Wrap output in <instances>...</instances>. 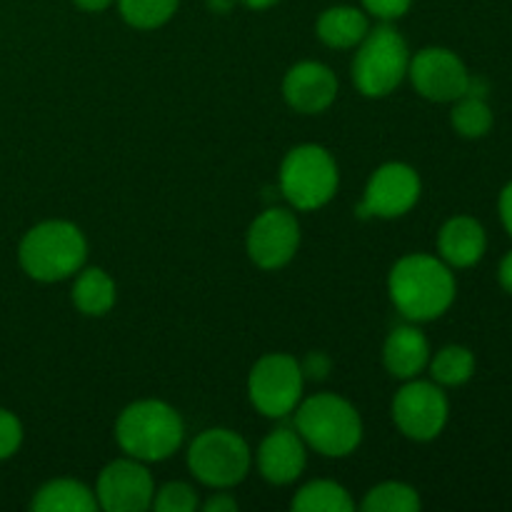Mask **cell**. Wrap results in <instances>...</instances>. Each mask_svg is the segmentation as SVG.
<instances>
[{
  "label": "cell",
  "mask_w": 512,
  "mask_h": 512,
  "mask_svg": "<svg viewBox=\"0 0 512 512\" xmlns=\"http://www.w3.org/2000/svg\"><path fill=\"white\" fill-rule=\"evenodd\" d=\"M390 300L408 320H435L453 305L455 278L450 265L433 255H405L388 278Z\"/></svg>",
  "instance_id": "obj_1"
},
{
  "label": "cell",
  "mask_w": 512,
  "mask_h": 512,
  "mask_svg": "<svg viewBox=\"0 0 512 512\" xmlns=\"http://www.w3.org/2000/svg\"><path fill=\"white\" fill-rule=\"evenodd\" d=\"M183 420L163 400H138L115 423L118 445L140 463L170 458L183 443Z\"/></svg>",
  "instance_id": "obj_2"
},
{
  "label": "cell",
  "mask_w": 512,
  "mask_h": 512,
  "mask_svg": "<svg viewBox=\"0 0 512 512\" xmlns=\"http://www.w3.org/2000/svg\"><path fill=\"white\" fill-rule=\"evenodd\" d=\"M295 430L305 445L328 458H345L363 440V420L358 410L333 393H320L305 403H298Z\"/></svg>",
  "instance_id": "obj_3"
},
{
  "label": "cell",
  "mask_w": 512,
  "mask_h": 512,
  "mask_svg": "<svg viewBox=\"0 0 512 512\" xmlns=\"http://www.w3.org/2000/svg\"><path fill=\"white\" fill-rule=\"evenodd\" d=\"M88 255L83 233L68 220H48L28 230L20 243V265L30 278L55 283L78 273Z\"/></svg>",
  "instance_id": "obj_4"
},
{
  "label": "cell",
  "mask_w": 512,
  "mask_h": 512,
  "mask_svg": "<svg viewBox=\"0 0 512 512\" xmlns=\"http://www.w3.org/2000/svg\"><path fill=\"white\" fill-rule=\"evenodd\" d=\"M360 50L353 60L355 88L368 98H383L393 93L408 75L410 55L403 35L390 25L368 30L360 40Z\"/></svg>",
  "instance_id": "obj_5"
},
{
  "label": "cell",
  "mask_w": 512,
  "mask_h": 512,
  "mask_svg": "<svg viewBox=\"0 0 512 512\" xmlns=\"http://www.w3.org/2000/svg\"><path fill=\"white\" fill-rule=\"evenodd\" d=\"M280 190L298 210L323 208L338 190V165L320 145H298L285 155Z\"/></svg>",
  "instance_id": "obj_6"
},
{
  "label": "cell",
  "mask_w": 512,
  "mask_h": 512,
  "mask_svg": "<svg viewBox=\"0 0 512 512\" xmlns=\"http://www.w3.org/2000/svg\"><path fill=\"white\" fill-rule=\"evenodd\" d=\"M188 465L200 483L210 488H233L248 475L250 448L233 430H205L190 445Z\"/></svg>",
  "instance_id": "obj_7"
},
{
  "label": "cell",
  "mask_w": 512,
  "mask_h": 512,
  "mask_svg": "<svg viewBox=\"0 0 512 512\" xmlns=\"http://www.w3.org/2000/svg\"><path fill=\"white\" fill-rule=\"evenodd\" d=\"M303 380V368L295 358L283 353L263 355L250 370V403L265 418H285L303 398Z\"/></svg>",
  "instance_id": "obj_8"
},
{
  "label": "cell",
  "mask_w": 512,
  "mask_h": 512,
  "mask_svg": "<svg viewBox=\"0 0 512 512\" xmlns=\"http://www.w3.org/2000/svg\"><path fill=\"white\" fill-rule=\"evenodd\" d=\"M450 405L443 390L425 380L410 378L393 400V420L400 433L410 440L428 443L443 433Z\"/></svg>",
  "instance_id": "obj_9"
},
{
  "label": "cell",
  "mask_w": 512,
  "mask_h": 512,
  "mask_svg": "<svg viewBox=\"0 0 512 512\" xmlns=\"http://www.w3.org/2000/svg\"><path fill=\"white\" fill-rule=\"evenodd\" d=\"M408 75L415 90L435 103H455L468 90L470 73L448 48H425L410 60Z\"/></svg>",
  "instance_id": "obj_10"
},
{
  "label": "cell",
  "mask_w": 512,
  "mask_h": 512,
  "mask_svg": "<svg viewBox=\"0 0 512 512\" xmlns=\"http://www.w3.org/2000/svg\"><path fill=\"white\" fill-rule=\"evenodd\" d=\"M300 245V223L290 210L270 208L248 230V255L265 270H278L293 260Z\"/></svg>",
  "instance_id": "obj_11"
},
{
  "label": "cell",
  "mask_w": 512,
  "mask_h": 512,
  "mask_svg": "<svg viewBox=\"0 0 512 512\" xmlns=\"http://www.w3.org/2000/svg\"><path fill=\"white\" fill-rule=\"evenodd\" d=\"M420 198V175L405 163H388L373 173L360 205L363 218H400Z\"/></svg>",
  "instance_id": "obj_12"
},
{
  "label": "cell",
  "mask_w": 512,
  "mask_h": 512,
  "mask_svg": "<svg viewBox=\"0 0 512 512\" xmlns=\"http://www.w3.org/2000/svg\"><path fill=\"white\" fill-rule=\"evenodd\" d=\"M155 488L140 460H115L100 473L95 500L108 512H143L153 505Z\"/></svg>",
  "instance_id": "obj_13"
},
{
  "label": "cell",
  "mask_w": 512,
  "mask_h": 512,
  "mask_svg": "<svg viewBox=\"0 0 512 512\" xmlns=\"http://www.w3.org/2000/svg\"><path fill=\"white\" fill-rule=\"evenodd\" d=\"M283 95L298 113H323L338 95V78L333 70L315 60L293 65L283 80Z\"/></svg>",
  "instance_id": "obj_14"
},
{
  "label": "cell",
  "mask_w": 512,
  "mask_h": 512,
  "mask_svg": "<svg viewBox=\"0 0 512 512\" xmlns=\"http://www.w3.org/2000/svg\"><path fill=\"white\" fill-rule=\"evenodd\" d=\"M258 470L268 483L288 485L305 470V440L298 430L278 428L260 443Z\"/></svg>",
  "instance_id": "obj_15"
},
{
  "label": "cell",
  "mask_w": 512,
  "mask_h": 512,
  "mask_svg": "<svg viewBox=\"0 0 512 512\" xmlns=\"http://www.w3.org/2000/svg\"><path fill=\"white\" fill-rule=\"evenodd\" d=\"M485 248H488L485 228L470 215H455L440 228V260L450 268H473L485 255Z\"/></svg>",
  "instance_id": "obj_16"
},
{
  "label": "cell",
  "mask_w": 512,
  "mask_h": 512,
  "mask_svg": "<svg viewBox=\"0 0 512 512\" xmlns=\"http://www.w3.org/2000/svg\"><path fill=\"white\" fill-rule=\"evenodd\" d=\"M383 360L385 368L390 370L393 378H415V375L423 373L425 365L430 363L428 338H425L418 328H410V325L395 328L393 333L388 335V340H385Z\"/></svg>",
  "instance_id": "obj_17"
},
{
  "label": "cell",
  "mask_w": 512,
  "mask_h": 512,
  "mask_svg": "<svg viewBox=\"0 0 512 512\" xmlns=\"http://www.w3.org/2000/svg\"><path fill=\"white\" fill-rule=\"evenodd\" d=\"M368 30L365 13L350 5H335L318 18V35L330 48H353L368 35Z\"/></svg>",
  "instance_id": "obj_18"
},
{
  "label": "cell",
  "mask_w": 512,
  "mask_h": 512,
  "mask_svg": "<svg viewBox=\"0 0 512 512\" xmlns=\"http://www.w3.org/2000/svg\"><path fill=\"white\" fill-rule=\"evenodd\" d=\"M30 508L38 512H93L98 508V500L83 483L53 480L35 493Z\"/></svg>",
  "instance_id": "obj_19"
},
{
  "label": "cell",
  "mask_w": 512,
  "mask_h": 512,
  "mask_svg": "<svg viewBox=\"0 0 512 512\" xmlns=\"http://www.w3.org/2000/svg\"><path fill=\"white\" fill-rule=\"evenodd\" d=\"M73 303L83 315H105L115 305V283L105 270H83L73 285Z\"/></svg>",
  "instance_id": "obj_20"
},
{
  "label": "cell",
  "mask_w": 512,
  "mask_h": 512,
  "mask_svg": "<svg viewBox=\"0 0 512 512\" xmlns=\"http://www.w3.org/2000/svg\"><path fill=\"white\" fill-rule=\"evenodd\" d=\"M295 512H350L353 510V500H350L348 490L343 485L333 483V480H315V483L305 485L298 490L293 498Z\"/></svg>",
  "instance_id": "obj_21"
},
{
  "label": "cell",
  "mask_w": 512,
  "mask_h": 512,
  "mask_svg": "<svg viewBox=\"0 0 512 512\" xmlns=\"http://www.w3.org/2000/svg\"><path fill=\"white\" fill-rule=\"evenodd\" d=\"M475 373V355L465 345H448L430 360V375L438 385L458 388Z\"/></svg>",
  "instance_id": "obj_22"
},
{
  "label": "cell",
  "mask_w": 512,
  "mask_h": 512,
  "mask_svg": "<svg viewBox=\"0 0 512 512\" xmlns=\"http://www.w3.org/2000/svg\"><path fill=\"white\" fill-rule=\"evenodd\" d=\"M455 108L450 120H453L455 133L463 138H485L493 130V110H490L488 100L473 98V95H463L455 100Z\"/></svg>",
  "instance_id": "obj_23"
},
{
  "label": "cell",
  "mask_w": 512,
  "mask_h": 512,
  "mask_svg": "<svg viewBox=\"0 0 512 512\" xmlns=\"http://www.w3.org/2000/svg\"><path fill=\"white\" fill-rule=\"evenodd\" d=\"M365 512H418V490L405 483H383L370 490L363 500Z\"/></svg>",
  "instance_id": "obj_24"
},
{
  "label": "cell",
  "mask_w": 512,
  "mask_h": 512,
  "mask_svg": "<svg viewBox=\"0 0 512 512\" xmlns=\"http://www.w3.org/2000/svg\"><path fill=\"white\" fill-rule=\"evenodd\" d=\"M178 3L180 0H118L125 23L140 30L160 28L163 23H168L178 10Z\"/></svg>",
  "instance_id": "obj_25"
},
{
  "label": "cell",
  "mask_w": 512,
  "mask_h": 512,
  "mask_svg": "<svg viewBox=\"0 0 512 512\" xmlns=\"http://www.w3.org/2000/svg\"><path fill=\"white\" fill-rule=\"evenodd\" d=\"M153 508L158 512H193L198 508V495L185 483H168L153 498Z\"/></svg>",
  "instance_id": "obj_26"
},
{
  "label": "cell",
  "mask_w": 512,
  "mask_h": 512,
  "mask_svg": "<svg viewBox=\"0 0 512 512\" xmlns=\"http://www.w3.org/2000/svg\"><path fill=\"white\" fill-rule=\"evenodd\" d=\"M23 443V428L20 420L8 410H0V460L10 458Z\"/></svg>",
  "instance_id": "obj_27"
},
{
  "label": "cell",
  "mask_w": 512,
  "mask_h": 512,
  "mask_svg": "<svg viewBox=\"0 0 512 512\" xmlns=\"http://www.w3.org/2000/svg\"><path fill=\"white\" fill-rule=\"evenodd\" d=\"M410 3L413 0H363L365 10L373 13L375 18H383V20H395L400 15L408 13Z\"/></svg>",
  "instance_id": "obj_28"
},
{
  "label": "cell",
  "mask_w": 512,
  "mask_h": 512,
  "mask_svg": "<svg viewBox=\"0 0 512 512\" xmlns=\"http://www.w3.org/2000/svg\"><path fill=\"white\" fill-rule=\"evenodd\" d=\"M300 368H303V375H310V378H325V373L330 370V360L323 353H315Z\"/></svg>",
  "instance_id": "obj_29"
},
{
  "label": "cell",
  "mask_w": 512,
  "mask_h": 512,
  "mask_svg": "<svg viewBox=\"0 0 512 512\" xmlns=\"http://www.w3.org/2000/svg\"><path fill=\"white\" fill-rule=\"evenodd\" d=\"M498 210H500V220H503L505 230L512 235V183L505 185L503 193H500Z\"/></svg>",
  "instance_id": "obj_30"
},
{
  "label": "cell",
  "mask_w": 512,
  "mask_h": 512,
  "mask_svg": "<svg viewBox=\"0 0 512 512\" xmlns=\"http://www.w3.org/2000/svg\"><path fill=\"white\" fill-rule=\"evenodd\" d=\"M238 510V503H235L230 495H213V498L205 503V512H235Z\"/></svg>",
  "instance_id": "obj_31"
},
{
  "label": "cell",
  "mask_w": 512,
  "mask_h": 512,
  "mask_svg": "<svg viewBox=\"0 0 512 512\" xmlns=\"http://www.w3.org/2000/svg\"><path fill=\"white\" fill-rule=\"evenodd\" d=\"M498 278H500V285H503L505 293L512 295V250H510L508 255H505L503 260H500Z\"/></svg>",
  "instance_id": "obj_32"
},
{
  "label": "cell",
  "mask_w": 512,
  "mask_h": 512,
  "mask_svg": "<svg viewBox=\"0 0 512 512\" xmlns=\"http://www.w3.org/2000/svg\"><path fill=\"white\" fill-rule=\"evenodd\" d=\"M73 3L78 5V8L88 10V13H100V10L108 8V5L113 3V0H73Z\"/></svg>",
  "instance_id": "obj_33"
},
{
  "label": "cell",
  "mask_w": 512,
  "mask_h": 512,
  "mask_svg": "<svg viewBox=\"0 0 512 512\" xmlns=\"http://www.w3.org/2000/svg\"><path fill=\"white\" fill-rule=\"evenodd\" d=\"M235 0H208L210 8L215 10V13H228L230 8H233Z\"/></svg>",
  "instance_id": "obj_34"
},
{
  "label": "cell",
  "mask_w": 512,
  "mask_h": 512,
  "mask_svg": "<svg viewBox=\"0 0 512 512\" xmlns=\"http://www.w3.org/2000/svg\"><path fill=\"white\" fill-rule=\"evenodd\" d=\"M243 3L253 10H265V8H270V5L278 3V0H243Z\"/></svg>",
  "instance_id": "obj_35"
}]
</instances>
